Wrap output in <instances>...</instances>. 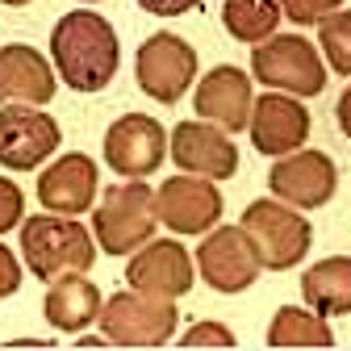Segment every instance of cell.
Segmentation results:
<instances>
[{
	"mask_svg": "<svg viewBox=\"0 0 351 351\" xmlns=\"http://www.w3.org/2000/svg\"><path fill=\"white\" fill-rule=\"evenodd\" d=\"M101 339L109 347H167L176 326H180V310L171 297H151L138 289L113 293L101 301Z\"/></svg>",
	"mask_w": 351,
	"mask_h": 351,
	"instance_id": "obj_3",
	"label": "cell"
},
{
	"mask_svg": "<svg viewBox=\"0 0 351 351\" xmlns=\"http://www.w3.org/2000/svg\"><path fill=\"white\" fill-rule=\"evenodd\" d=\"M251 239V247L259 251V263L272 272H289L310 255L314 243V226L301 217V209L285 205V201H251L243 209L239 222Z\"/></svg>",
	"mask_w": 351,
	"mask_h": 351,
	"instance_id": "obj_5",
	"label": "cell"
},
{
	"mask_svg": "<svg viewBox=\"0 0 351 351\" xmlns=\"http://www.w3.org/2000/svg\"><path fill=\"white\" fill-rule=\"evenodd\" d=\"M42 314L47 322L63 335L88 330V322H97L101 314V289L88 280L84 272H63L47 280V297H42Z\"/></svg>",
	"mask_w": 351,
	"mask_h": 351,
	"instance_id": "obj_19",
	"label": "cell"
},
{
	"mask_svg": "<svg viewBox=\"0 0 351 351\" xmlns=\"http://www.w3.org/2000/svg\"><path fill=\"white\" fill-rule=\"evenodd\" d=\"M268 189L293 209H322L339 193V167L322 151H289L272 163Z\"/></svg>",
	"mask_w": 351,
	"mask_h": 351,
	"instance_id": "obj_11",
	"label": "cell"
},
{
	"mask_svg": "<svg viewBox=\"0 0 351 351\" xmlns=\"http://www.w3.org/2000/svg\"><path fill=\"white\" fill-rule=\"evenodd\" d=\"M84 5H93V0H84Z\"/></svg>",
	"mask_w": 351,
	"mask_h": 351,
	"instance_id": "obj_32",
	"label": "cell"
},
{
	"mask_svg": "<svg viewBox=\"0 0 351 351\" xmlns=\"http://www.w3.org/2000/svg\"><path fill=\"white\" fill-rule=\"evenodd\" d=\"M21 213H25V193L17 180L0 176V234H9L21 226Z\"/></svg>",
	"mask_w": 351,
	"mask_h": 351,
	"instance_id": "obj_25",
	"label": "cell"
},
{
	"mask_svg": "<svg viewBox=\"0 0 351 351\" xmlns=\"http://www.w3.org/2000/svg\"><path fill=\"white\" fill-rule=\"evenodd\" d=\"M222 193L205 176H167L155 193V217L171 234H205L209 226L222 222Z\"/></svg>",
	"mask_w": 351,
	"mask_h": 351,
	"instance_id": "obj_10",
	"label": "cell"
},
{
	"mask_svg": "<svg viewBox=\"0 0 351 351\" xmlns=\"http://www.w3.org/2000/svg\"><path fill=\"white\" fill-rule=\"evenodd\" d=\"M21 289V259L0 243V297H13Z\"/></svg>",
	"mask_w": 351,
	"mask_h": 351,
	"instance_id": "obj_27",
	"label": "cell"
},
{
	"mask_svg": "<svg viewBox=\"0 0 351 351\" xmlns=\"http://www.w3.org/2000/svg\"><path fill=\"white\" fill-rule=\"evenodd\" d=\"M134 71H138V88L151 101L176 105L189 97L197 80V51L180 34H151L134 55Z\"/></svg>",
	"mask_w": 351,
	"mask_h": 351,
	"instance_id": "obj_7",
	"label": "cell"
},
{
	"mask_svg": "<svg viewBox=\"0 0 351 351\" xmlns=\"http://www.w3.org/2000/svg\"><path fill=\"white\" fill-rule=\"evenodd\" d=\"M51 63L55 75L75 93H101L121 67V42L113 25L93 9H71L51 29Z\"/></svg>",
	"mask_w": 351,
	"mask_h": 351,
	"instance_id": "obj_1",
	"label": "cell"
},
{
	"mask_svg": "<svg viewBox=\"0 0 351 351\" xmlns=\"http://www.w3.org/2000/svg\"><path fill=\"white\" fill-rule=\"evenodd\" d=\"M197 272L213 293H247L255 276L263 272L259 251L251 247L243 226H209L201 247H197Z\"/></svg>",
	"mask_w": 351,
	"mask_h": 351,
	"instance_id": "obj_8",
	"label": "cell"
},
{
	"mask_svg": "<svg viewBox=\"0 0 351 351\" xmlns=\"http://www.w3.org/2000/svg\"><path fill=\"white\" fill-rule=\"evenodd\" d=\"M63 143L59 121L42 105H0V167H42Z\"/></svg>",
	"mask_w": 351,
	"mask_h": 351,
	"instance_id": "obj_9",
	"label": "cell"
},
{
	"mask_svg": "<svg viewBox=\"0 0 351 351\" xmlns=\"http://www.w3.org/2000/svg\"><path fill=\"white\" fill-rule=\"evenodd\" d=\"M155 193L143 180L130 184H113L101 205L93 209V234L101 243V251L109 255H134L143 243L155 239Z\"/></svg>",
	"mask_w": 351,
	"mask_h": 351,
	"instance_id": "obj_6",
	"label": "cell"
},
{
	"mask_svg": "<svg viewBox=\"0 0 351 351\" xmlns=\"http://www.w3.org/2000/svg\"><path fill=\"white\" fill-rule=\"evenodd\" d=\"M197 280V263L189 259L184 243L176 239H151L134 251L125 268V285L138 289V293H151V297H184Z\"/></svg>",
	"mask_w": 351,
	"mask_h": 351,
	"instance_id": "obj_14",
	"label": "cell"
},
{
	"mask_svg": "<svg viewBox=\"0 0 351 351\" xmlns=\"http://www.w3.org/2000/svg\"><path fill=\"white\" fill-rule=\"evenodd\" d=\"M97 259V243L67 213H34L21 217V263L29 276L55 280L63 272H88Z\"/></svg>",
	"mask_w": 351,
	"mask_h": 351,
	"instance_id": "obj_2",
	"label": "cell"
},
{
	"mask_svg": "<svg viewBox=\"0 0 351 351\" xmlns=\"http://www.w3.org/2000/svg\"><path fill=\"white\" fill-rule=\"evenodd\" d=\"M167 151L176 167H184L189 176H205V180H230L239 171V147L230 143L226 130L205 125V121H180L167 134Z\"/></svg>",
	"mask_w": 351,
	"mask_h": 351,
	"instance_id": "obj_15",
	"label": "cell"
},
{
	"mask_svg": "<svg viewBox=\"0 0 351 351\" xmlns=\"http://www.w3.org/2000/svg\"><path fill=\"white\" fill-rule=\"evenodd\" d=\"M268 347H335V330L322 314L301 310V305H280L268 322Z\"/></svg>",
	"mask_w": 351,
	"mask_h": 351,
	"instance_id": "obj_21",
	"label": "cell"
},
{
	"mask_svg": "<svg viewBox=\"0 0 351 351\" xmlns=\"http://www.w3.org/2000/svg\"><path fill=\"white\" fill-rule=\"evenodd\" d=\"M251 71L259 84H268L272 93L289 97H322L326 88V67L322 55L314 51L310 38L301 34H272L251 47Z\"/></svg>",
	"mask_w": 351,
	"mask_h": 351,
	"instance_id": "obj_4",
	"label": "cell"
},
{
	"mask_svg": "<svg viewBox=\"0 0 351 351\" xmlns=\"http://www.w3.org/2000/svg\"><path fill=\"white\" fill-rule=\"evenodd\" d=\"M5 5H13V9H17V5H29V0H5Z\"/></svg>",
	"mask_w": 351,
	"mask_h": 351,
	"instance_id": "obj_31",
	"label": "cell"
},
{
	"mask_svg": "<svg viewBox=\"0 0 351 351\" xmlns=\"http://www.w3.org/2000/svg\"><path fill=\"white\" fill-rule=\"evenodd\" d=\"M280 17H285L280 0H226V5H222V25L230 29V38L247 42V47L272 38Z\"/></svg>",
	"mask_w": 351,
	"mask_h": 351,
	"instance_id": "obj_22",
	"label": "cell"
},
{
	"mask_svg": "<svg viewBox=\"0 0 351 351\" xmlns=\"http://www.w3.org/2000/svg\"><path fill=\"white\" fill-rule=\"evenodd\" d=\"M176 343H180L184 351H197V347H217V351H230V347H239L234 330H230V326H222V322H197V326H189V335H180Z\"/></svg>",
	"mask_w": 351,
	"mask_h": 351,
	"instance_id": "obj_24",
	"label": "cell"
},
{
	"mask_svg": "<svg viewBox=\"0 0 351 351\" xmlns=\"http://www.w3.org/2000/svg\"><path fill=\"white\" fill-rule=\"evenodd\" d=\"M251 75L243 67H230V63H217L201 84H197V113L226 130V134H239V130H247V117H251Z\"/></svg>",
	"mask_w": 351,
	"mask_h": 351,
	"instance_id": "obj_17",
	"label": "cell"
},
{
	"mask_svg": "<svg viewBox=\"0 0 351 351\" xmlns=\"http://www.w3.org/2000/svg\"><path fill=\"white\" fill-rule=\"evenodd\" d=\"M75 347H80V351H88V347H109V343H105V339H80Z\"/></svg>",
	"mask_w": 351,
	"mask_h": 351,
	"instance_id": "obj_30",
	"label": "cell"
},
{
	"mask_svg": "<svg viewBox=\"0 0 351 351\" xmlns=\"http://www.w3.org/2000/svg\"><path fill=\"white\" fill-rule=\"evenodd\" d=\"M97 184H101V167L88 155L71 151V155H59L51 167H42L38 201H42V209H51V213L80 217V213H88V205H93Z\"/></svg>",
	"mask_w": 351,
	"mask_h": 351,
	"instance_id": "obj_16",
	"label": "cell"
},
{
	"mask_svg": "<svg viewBox=\"0 0 351 351\" xmlns=\"http://www.w3.org/2000/svg\"><path fill=\"white\" fill-rule=\"evenodd\" d=\"M318 34H322V51H326V63L339 71V75H351V13L347 9H335L318 21Z\"/></svg>",
	"mask_w": 351,
	"mask_h": 351,
	"instance_id": "obj_23",
	"label": "cell"
},
{
	"mask_svg": "<svg viewBox=\"0 0 351 351\" xmlns=\"http://www.w3.org/2000/svg\"><path fill=\"white\" fill-rule=\"evenodd\" d=\"M339 5H343V0H280V13H289L293 25H318Z\"/></svg>",
	"mask_w": 351,
	"mask_h": 351,
	"instance_id": "obj_26",
	"label": "cell"
},
{
	"mask_svg": "<svg viewBox=\"0 0 351 351\" xmlns=\"http://www.w3.org/2000/svg\"><path fill=\"white\" fill-rule=\"evenodd\" d=\"M55 101V67L25 42L0 47V105H47Z\"/></svg>",
	"mask_w": 351,
	"mask_h": 351,
	"instance_id": "obj_18",
	"label": "cell"
},
{
	"mask_svg": "<svg viewBox=\"0 0 351 351\" xmlns=\"http://www.w3.org/2000/svg\"><path fill=\"white\" fill-rule=\"evenodd\" d=\"M138 5H143L147 13H155V17H180V13L197 9L201 0H138Z\"/></svg>",
	"mask_w": 351,
	"mask_h": 351,
	"instance_id": "obj_28",
	"label": "cell"
},
{
	"mask_svg": "<svg viewBox=\"0 0 351 351\" xmlns=\"http://www.w3.org/2000/svg\"><path fill=\"white\" fill-rule=\"evenodd\" d=\"M167 155V130L151 113H121L105 134V163L125 180H147Z\"/></svg>",
	"mask_w": 351,
	"mask_h": 351,
	"instance_id": "obj_12",
	"label": "cell"
},
{
	"mask_svg": "<svg viewBox=\"0 0 351 351\" xmlns=\"http://www.w3.org/2000/svg\"><path fill=\"white\" fill-rule=\"evenodd\" d=\"M335 117H339V130H343V134L351 138V88H347V93L339 97V109H335Z\"/></svg>",
	"mask_w": 351,
	"mask_h": 351,
	"instance_id": "obj_29",
	"label": "cell"
},
{
	"mask_svg": "<svg viewBox=\"0 0 351 351\" xmlns=\"http://www.w3.org/2000/svg\"><path fill=\"white\" fill-rule=\"evenodd\" d=\"M251 147L268 159H280L289 151H301L310 138V109L301 101H293L289 93H263L251 101Z\"/></svg>",
	"mask_w": 351,
	"mask_h": 351,
	"instance_id": "obj_13",
	"label": "cell"
},
{
	"mask_svg": "<svg viewBox=\"0 0 351 351\" xmlns=\"http://www.w3.org/2000/svg\"><path fill=\"white\" fill-rule=\"evenodd\" d=\"M301 297L322 318L351 314V255H326L301 276Z\"/></svg>",
	"mask_w": 351,
	"mask_h": 351,
	"instance_id": "obj_20",
	"label": "cell"
}]
</instances>
